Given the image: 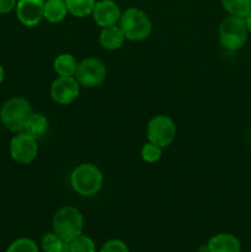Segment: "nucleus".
<instances>
[{"mask_svg":"<svg viewBox=\"0 0 251 252\" xmlns=\"http://www.w3.org/2000/svg\"><path fill=\"white\" fill-rule=\"evenodd\" d=\"M42 250L44 252H64L68 249V243L62 240L56 233L44 234L41 240Z\"/></svg>","mask_w":251,"mask_h":252,"instance_id":"obj_19","label":"nucleus"},{"mask_svg":"<svg viewBox=\"0 0 251 252\" xmlns=\"http://www.w3.org/2000/svg\"><path fill=\"white\" fill-rule=\"evenodd\" d=\"M79 62L70 53H62L56 57L53 62V69L58 76H74Z\"/></svg>","mask_w":251,"mask_h":252,"instance_id":"obj_15","label":"nucleus"},{"mask_svg":"<svg viewBox=\"0 0 251 252\" xmlns=\"http://www.w3.org/2000/svg\"><path fill=\"white\" fill-rule=\"evenodd\" d=\"M52 228H53V233H56L62 240L70 243L71 240L83 234L84 217L75 207H62L54 214Z\"/></svg>","mask_w":251,"mask_h":252,"instance_id":"obj_3","label":"nucleus"},{"mask_svg":"<svg viewBox=\"0 0 251 252\" xmlns=\"http://www.w3.org/2000/svg\"><path fill=\"white\" fill-rule=\"evenodd\" d=\"M118 26L125 33L126 39L140 42L147 39L152 33L153 24L148 14L138 7H129L121 15Z\"/></svg>","mask_w":251,"mask_h":252,"instance_id":"obj_4","label":"nucleus"},{"mask_svg":"<svg viewBox=\"0 0 251 252\" xmlns=\"http://www.w3.org/2000/svg\"><path fill=\"white\" fill-rule=\"evenodd\" d=\"M64 252H70V250H69V245H68V249H66V250L64 251Z\"/></svg>","mask_w":251,"mask_h":252,"instance_id":"obj_28","label":"nucleus"},{"mask_svg":"<svg viewBox=\"0 0 251 252\" xmlns=\"http://www.w3.org/2000/svg\"><path fill=\"white\" fill-rule=\"evenodd\" d=\"M48 118L43 113L33 112L31 115V117H30V120L27 121L25 132H27L30 135H32V137L38 140L41 138H43L46 135V133L48 132Z\"/></svg>","mask_w":251,"mask_h":252,"instance_id":"obj_16","label":"nucleus"},{"mask_svg":"<svg viewBox=\"0 0 251 252\" xmlns=\"http://www.w3.org/2000/svg\"><path fill=\"white\" fill-rule=\"evenodd\" d=\"M245 24H246V29H248V32L251 34V12L245 17Z\"/></svg>","mask_w":251,"mask_h":252,"instance_id":"obj_25","label":"nucleus"},{"mask_svg":"<svg viewBox=\"0 0 251 252\" xmlns=\"http://www.w3.org/2000/svg\"><path fill=\"white\" fill-rule=\"evenodd\" d=\"M107 69L100 58L89 57L79 62L75 71V78L80 86L84 88H96L105 81Z\"/></svg>","mask_w":251,"mask_h":252,"instance_id":"obj_7","label":"nucleus"},{"mask_svg":"<svg viewBox=\"0 0 251 252\" xmlns=\"http://www.w3.org/2000/svg\"><path fill=\"white\" fill-rule=\"evenodd\" d=\"M80 94V84L75 76H58L51 85V97L58 105H70Z\"/></svg>","mask_w":251,"mask_h":252,"instance_id":"obj_9","label":"nucleus"},{"mask_svg":"<svg viewBox=\"0 0 251 252\" xmlns=\"http://www.w3.org/2000/svg\"><path fill=\"white\" fill-rule=\"evenodd\" d=\"M248 33L245 19L243 17L229 15L219 25V42L228 51H238L243 48L248 41Z\"/></svg>","mask_w":251,"mask_h":252,"instance_id":"obj_5","label":"nucleus"},{"mask_svg":"<svg viewBox=\"0 0 251 252\" xmlns=\"http://www.w3.org/2000/svg\"><path fill=\"white\" fill-rule=\"evenodd\" d=\"M100 44L107 51H116L123 46L126 36L118 25L105 27L100 32Z\"/></svg>","mask_w":251,"mask_h":252,"instance_id":"obj_13","label":"nucleus"},{"mask_svg":"<svg viewBox=\"0 0 251 252\" xmlns=\"http://www.w3.org/2000/svg\"><path fill=\"white\" fill-rule=\"evenodd\" d=\"M198 252H209V250H208V246H207V245L201 246V248H199Z\"/></svg>","mask_w":251,"mask_h":252,"instance_id":"obj_27","label":"nucleus"},{"mask_svg":"<svg viewBox=\"0 0 251 252\" xmlns=\"http://www.w3.org/2000/svg\"><path fill=\"white\" fill-rule=\"evenodd\" d=\"M103 185V174L100 167L91 162L78 165L70 174V186L83 197L98 193Z\"/></svg>","mask_w":251,"mask_h":252,"instance_id":"obj_2","label":"nucleus"},{"mask_svg":"<svg viewBox=\"0 0 251 252\" xmlns=\"http://www.w3.org/2000/svg\"><path fill=\"white\" fill-rule=\"evenodd\" d=\"M33 113L31 102L22 96H14L4 102L0 108V121L2 126L10 132L19 133L24 132Z\"/></svg>","mask_w":251,"mask_h":252,"instance_id":"obj_1","label":"nucleus"},{"mask_svg":"<svg viewBox=\"0 0 251 252\" xmlns=\"http://www.w3.org/2000/svg\"><path fill=\"white\" fill-rule=\"evenodd\" d=\"M17 0H0V14H7L16 7Z\"/></svg>","mask_w":251,"mask_h":252,"instance_id":"obj_24","label":"nucleus"},{"mask_svg":"<svg viewBox=\"0 0 251 252\" xmlns=\"http://www.w3.org/2000/svg\"><path fill=\"white\" fill-rule=\"evenodd\" d=\"M9 152L12 159L19 164H31L38 154L37 139L25 130L16 133L10 142Z\"/></svg>","mask_w":251,"mask_h":252,"instance_id":"obj_8","label":"nucleus"},{"mask_svg":"<svg viewBox=\"0 0 251 252\" xmlns=\"http://www.w3.org/2000/svg\"><path fill=\"white\" fill-rule=\"evenodd\" d=\"M91 15L96 25L101 29H105V27L118 25L122 11L117 2L113 0H100V1H96Z\"/></svg>","mask_w":251,"mask_h":252,"instance_id":"obj_11","label":"nucleus"},{"mask_svg":"<svg viewBox=\"0 0 251 252\" xmlns=\"http://www.w3.org/2000/svg\"><path fill=\"white\" fill-rule=\"evenodd\" d=\"M4 76H5L4 68H2V65H1V64H0V85H1L2 81H4Z\"/></svg>","mask_w":251,"mask_h":252,"instance_id":"obj_26","label":"nucleus"},{"mask_svg":"<svg viewBox=\"0 0 251 252\" xmlns=\"http://www.w3.org/2000/svg\"><path fill=\"white\" fill-rule=\"evenodd\" d=\"M161 155L162 148L152 142L145 143L140 150V157H142L143 161L148 162V164H154V162L159 161Z\"/></svg>","mask_w":251,"mask_h":252,"instance_id":"obj_21","label":"nucleus"},{"mask_svg":"<svg viewBox=\"0 0 251 252\" xmlns=\"http://www.w3.org/2000/svg\"><path fill=\"white\" fill-rule=\"evenodd\" d=\"M68 14L75 17H86L93 14L96 0H65Z\"/></svg>","mask_w":251,"mask_h":252,"instance_id":"obj_17","label":"nucleus"},{"mask_svg":"<svg viewBox=\"0 0 251 252\" xmlns=\"http://www.w3.org/2000/svg\"><path fill=\"white\" fill-rule=\"evenodd\" d=\"M100 252H129V250L125 241L120 239H111L103 244Z\"/></svg>","mask_w":251,"mask_h":252,"instance_id":"obj_23","label":"nucleus"},{"mask_svg":"<svg viewBox=\"0 0 251 252\" xmlns=\"http://www.w3.org/2000/svg\"><path fill=\"white\" fill-rule=\"evenodd\" d=\"M44 0H17L16 16L20 24L34 27L43 20Z\"/></svg>","mask_w":251,"mask_h":252,"instance_id":"obj_10","label":"nucleus"},{"mask_svg":"<svg viewBox=\"0 0 251 252\" xmlns=\"http://www.w3.org/2000/svg\"><path fill=\"white\" fill-rule=\"evenodd\" d=\"M223 9L231 16L245 19L251 12V0H220Z\"/></svg>","mask_w":251,"mask_h":252,"instance_id":"obj_18","label":"nucleus"},{"mask_svg":"<svg viewBox=\"0 0 251 252\" xmlns=\"http://www.w3.org/2000/svg\"><path fill=\"white\" fill-rule=\"evenodd\" d=\"M68 14L65 0H47L44 2L43 19L51 24H58L63 21Z\"/></svg>","mask_w":251,"mask_h":252,"instance_id":"obj_14","label":"nucleus"},{"mask_svg":"<svg viewBox=\"0 0 251 252\" xmlns=\"http://www.w3.org/2000/svg\"><path fill=\"white\" fill-rule=\"evenodd\" d=\"M209 252H241V244L236 236L220 233L212 236L207 243Z\"/></svg>","mask_w":251,"mask_h":252,"instance_id":"obj_12","label":"nucleus"},{"mask_svg":"<svg viewBox=\"0 0 251 252\" xmlns=\"http://www.w3.org/2000/svg\"><path fill=\"white\" fill-rule=\"evenodd\" d=\"M6 252H38V248L31 239L21 238L10 244Z\"/></svg>","mask_w":251,"mask_h":252,"instance_id":"obj_22","label":"nucleus"},{"mask_svg":"<svg viewBox=\"0 0 251 252\" xmlns=\"http://www.w3.org/2000/svg\"><path fill=\"white\" fill-rule=\"evenodd\" d=\"M177 128L174 120L166 115H157L147 125L148 142L159 145L162 149L169 147L176 137Z\"/></svg>","mask_w":251,"mask_h":252,"instance_id":"obj_6","label":"nucleus"},{"mask_svg":"<svg viewBox=\"0 0 251 252\" xmlns=\"http://www.w3.org/2000/svg\"><path fill=\"white\" fill-rule=\"evenodd\" d=\"M68 245L70 252H96V246L93 239L83 234L68 243Z\"/></svg>","mask_w":251,"mask_h":252,"instance_id":"obj_20","label":"nucleus"}]
</instances>
